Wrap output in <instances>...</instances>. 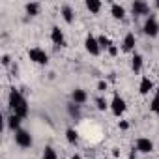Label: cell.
I'll return each mask as SVG.
<instances>
[{"instance_id": "8", "label": "cell", "mask_w": 159, "mask_h": 159, "mask_svg": "<svg viewBox=\"0 0 159 159\" xmlns=\"http://www.w3.org/2000/svg\"><path fill=\"white\" fill-rule=\"evenodd\" d=\"M51 41L54 43V47H66V34L60 26H52L51 28Z\"/></svg>"}, {"instance_id": "7", "label": "cell", "mask_w": 159, "mask_h": 159, "mask_svg": "<svg viewBox=\"0 0 159 159\" xmlns=\"http://www.w3.org/2000/svg\"><path fill=\"white\" fill-rule=\"evenodd\" d=\"M142 30H144V34H146V36H150V38H155V36L159 34V23H157L155 15L146 17V23H144Z\"/></svg>"}, {"instance_id": "30", "label": "cell", "mask_w": 159, "mask_h": 159, "mask_svg": "<svg viewBox=\"0 0 159 159\" xmlns=\"http://www.w3.org/2000/svg\"><path fill=\"white\" fill-rule=\"evenodd\" d=\"M155 8H159V0H157V2H155Z\"/></svg>"}, {"instance_id": "29", "label": "cell", "mask_w": 159, "mask_h": 159, "mask_svg": "<svg viewBox=\"0 0 159 159\" xmlns=\"http://www.w3.org/2000/svg\"><path fill=\"white\" fill-rule=\"evenodd\" d=\"M71 159H83V157L79 155V153H73V155H71Z\"/></svg>"}, {"instance_id": "20", "label": "cell", "mask_w": 159, "mask_h": 159, "mask_svg": "<svg viewBox=\"0 0 159 159\" xmlns=\"http://www.w3.org/2000/svg\"><path fill=\"white\" fill-rule=\"evenodd\" d=\"M150 111H152V112H155V114H159V86L155 88V94H153V98H152Z\"/></svg>"}, {"instance_id": "12", "label": "cell", "mask_w": 159, "mask_h": 159, "mask_svg": "<svg viewBox=\"0 0 159 159\" xmlns=\"http://www.w3.org/2000/svg\"><path fill=\"white\" fill-rule=\"evenodd\" d=\"M152 90H153V81H152L150 77L144 75V77L140 79V84H139V94H140V96H148Z\"/></svg>"}, {"instance_id": "11", "label": "cell", "mask_w": 159, "mask_h": 159, "mask_svg": "<svg viewBox=\"0 0 159 159\" xmlns=\"http://www.w3.org/2000/svg\"><path fill=\"white\" fill-rule=\"evenodd\" d=\"M135 43H137L135 34H133V32H127L125 38H124V41H122V51H124V52H133V51H135Z\"/></svg>"}, {"instance_id": "10", "label": "cell", "mask_w": 159, "mask_h": 159, "mask_svg": "<svg viewBox=\"0 0 159 159\" xmlns=\"http://www.w3.org/2000/svg\"><path fill=\"white\" fill-rule=\"evenodd\" d=\"M131 10H133V15H146L150 17V4L142 2V0H135L131 4Z\"/></svg>"}, {"instance_id": "18", "label": "cell", "mask_w": 159, "mask_h": 159, "mask_svg": "<svg viewBox=\"0 0 159 159\" xmlns=\"http://www.w3.org/2000/svg\"><path fill=\"white\" fill-rule=\"evenodd\" d=\"M25 10H26V13H28L30 17H34V15H39L41 6H39L38 2H30V4H26V6H25Z\"/></svg>"}, {"instance_id": "28", "label": "cell", "mask_w": 159, "mask_h": 159, "mask_svg": "<svg viewBox=\"0 0 159 159\" xmlns=\"http://www.w3.org/2000/svg\"><path fill=\"white\" fill-rule=\"evenodd\" d=\"M127 127H129V124H127V122H120V129H124V131H125Z\"/></svg>"}, {"instance_id": "5", "label": "cell", "mask_w": 159, "mask_h": 159, "mask_svg": "<svg viewBox=\"0 0 159 159\" xmlns=\"http://www.w3.org/2000/svg\"><path fill=\"white\" fill-rule=\"evenodd\" d=\"M84 49H86V52H88V54H92V56H98V54L101 52V47H99L98 36H94V34H88V36H86V39H84Z\"/></svg>"}, {"instance_id": "23", "label": "cell", "mask_w": 159, "mask_h": 159, "mask_svg": "<svg viewBox=\"0 0 159 159\" xmlns=\"http://www.w3.org/2000/svg\"><path fill=\"white\" fill-rule=\"evenodd\" d=\"M96 105H98V109H99V111H107V109H111V103H107V101H105V98H101V96H98V98H96Z\"/></svg>"}, {"instance_id": "13", "label": "cell", "mask_w": 159, "mask_h": 159, "mask_svg": "<svg viewBox=\"0 0 159 159\" xmlns=\"http://www.w3.org/2000/svg\"><path fill=\"white\" fill-rule=\"evenodd\" d=\"M142 62H144L142 54H140V52H133V56H131V69H133L135 73H140V69H142Z\"/></svg>"}, {"instance_id": "26", "label": "cell", "mask_w": 159, "mask_h": 159, "mask_svg": "<svg viewBox=\"0 0 159 159\" xmlns=\"http://www.w3.org/2000/svg\"><path fill=\"white\" fill-rule=\"evenodd\" d=\"M98 90H99V92H105V90H107V83H105V81L98 83Z\"/></svg>"}, {"instance_id": "3", "label": "cell", "mask_w": 159, "mask_h": 159, "mask_svg": "<svg viewBox=\"0 0 159 159\" xmlns=\"http://www.w3.org/2000/svg\"><path fill=\"white\" fill-rule=\"evenodd\" d=\"M125 111H127L125 99H124L120 94H114V96H112V101H111V112H112L116 118H120Z\"/></svg>"}, {"instance_id": "25", "label": "cell", "mask_w": 159, "mask_h": 159, "mask_svg": "<svg viewBox=\"0 0 159 159\" xmlns=\"http://www.w3.org/2000/svg\"><path fill=\"white\" fill-rule=\"evenodd\" d=\"M118 51H120V49H118V45H114V43L109 47V54H111V56H116V54H118Z\"/></svg>"}, {"instance_id": "9", "label": "cell", "mask_w": 159, "mask_h": 159, "mask_svg": "<svg viewBox=\"0 0 159 159\" xmlns=\"http://www.w3.org/2000/svg\"><path fill=\"white\" fill-rule=\"evenodd\" d=\"M71 101H73L75 105H79V107H83V105L88 101L86 90H83V88H75V90L71 92Z\"/></svg>"}, {"instance_id": "2", "label": "cell", "mask_w": 159, "mask_h": 159, "mask_svg": "<svg viewBox=\"0 0 159 159\" xmlns=\"http://www.w3.org/2000/svg\"><path fill=\"white\" fill-rule=\"evenodd\" d=\"M28 58H30L34 64H38V66H47V64H49V54H47L41 47H32V49H28Z\"/></svg>"}, {"instance_id": "14", "label": "cell", "mask_w": 159, "mask_h": 159, "mask_svg": "<svg viewBox=\"0 0 159 159\" xmlns=\"http://www.w3.org/2000/svg\"><path fill=\"white\" fill-rule=\"evenodd\" d=\"M21 124H23V118H21V116H17V114H10V116H8V127H10L13 133L21 129Z\"/></svg>"}, {"instance_id": "16", "label": "cell", "mask_w": 159, "mask_h": 159, "mask_svg": "<svg viewBox=\"0 0 159 159\" xmlns=\"http://www.w3.org/2000/svg\"><path fill=\"white\" fill-rule=\"evenodd\" d=\"M111 15H112L114 19H124V17H125V8H124L122 4H112V6H111Z\"/></svg>"}, {"instance_id": "21", "label": "cell", "mask_w": 159, "mask_h": 159, "mask_svg": "<svg viewBox=\"0 0 159 159\" xmlns=\"http://www.w3.org/2000/svg\"><path fill=\"white\" fill-rule=\"evenodd\" d=\"M41 159H58V153H56V150H54L52 146H45Z\"/></svg>"}, {"instance_id": "27", "label": "cell", "mask_w": 159, "mask_h": 159, "mask_svg": "<svg viewBox=\"0 0 159 159\" xmlns=\"http://www.w3.org/2000/svg\"><path fill=\"white\" fill-rule=\"evenodd\" d=\"M10 62H11V60H10V56H8V54H4V56H2V64H4V66H8Z\"/></svg>"}, {"instance_id": "24", "label": "cell", "mask_w": 159, "mask_h": 159, "mask_svg": "<svg viewBox=\"0 0 159 159\" xmlns=\"http://www.w3.org/2000/svg\"><path fill=\"white\" fill-rule=\"evenodd\" d=\"M67 112L71 114V116H81V107H79V105H75L73 101L67 105Z\"/></svg>"}, {"instance_id": "6", "label": "cell", "mask_w": 159, "mask_h": 159, "mask_svg": "<svg viewBox=\"0 0 159 159\" xmlns=\"http://www.w3.org/2000/svg\"><path fill=\"white\" fill-rule=\"evenodd\" d=\"M135 150L139 153H152L153 152V140L148 137H139L135 140Z\"/></svg>"}, {"instance_id": "19", "label": "cell", "mask_w": 159, "mask_h": 159, "mask_svg": "<svg viewBox=\"0 0 159 159\" xmlns=\"http://www.w3.org/2000/svg\"><path fill=\"white\" fill-rule=\"evenodd\" d=\"M66 140H67L69 144H77V142H79V135H77V131H75L73 127H67V129H66Z\"/></svg>"}, {"instance_id": "17", "label": "cell", "mask_w": 159, "mask_h": 159, "mask_svg": "<svg viewBox=\"0 0 159 159\" xmlns=\"http://www.w3.org/2000/svg\"><path fill=\"white\" fill-rule=\"evenodd\" d=\"M103 8V4L99 2V0H86V10L90 13H99Z\"/></svg>"}, {"instance_id": "15", "label": "cell", "mask_w": 159, "mask_h": 159, "mask_svg": "<svg viewBox=\"0 0 159 159\" xmlns=\"http://www.w3.org/2000/svg\"><path fill=\"white\" fill-rule=\"evenodd\" d=\"M60 13H62L64 21H66L67 25H71V23L75 21V13H73V8H71V6L64 4V6H62V10H60Z\"/></svg>"}, {"instance_id": "22", "label": "cell", "mask_w": 159, "mask_h": 159, "mask_svg": "<svg viewBox=\"0 0 159 159\" xmlns=\"http://www.w3.org/2000/svg\"><path fill=\"white\" fill-rule=\"evenodd\" d=\"M98 41H99V47H101V51L105 49V51H109V47L112 45V41H111V38H107L105 34H101V36H98Z\"/></svg>"}, {"instance_id": "1", "label": "cell", "mask_w": 159, "mask_h": 159, "mask_svg": "<svg viewBox=\"0 0 159 159\" xmlns=\"http://www.w3.org/2000/svg\"><path fill=\"white\" fill-rule=\"evenodd\" d=\"M8 103H10V111H11V114H17V116H21L23 120L28 116V101H26V98H25L17 88H13V90L10 92Z\"/></svg>"}, {"instance_id": "4", "label": "cell", "mask_w": 159, "mask_h": 159, "mask_svg": "<svg viewBox=\"0 0 159 159\" xmlns=\"http://www.w3.org/2000/svg\"><path fill=\"white\" fill-rule=\"evenodd\" d=\"M15 144H17L19 148H30V146L34 144L30 131H26V129H23V127H21L19 131H15Z\"/></svg>"}]
</instances>
